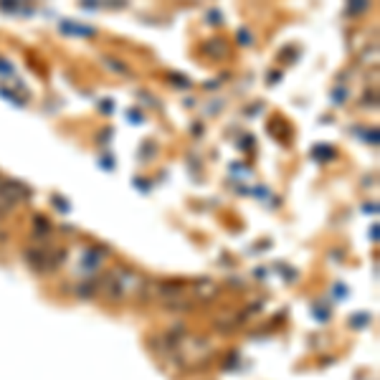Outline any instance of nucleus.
Wrapping results in <instances>:
<instances>
[{
  "mask_svg": "<svg viewBox=\"0 0 380 380\" xmlns=\"http://www.w3.org/2000/svg\"><path fill=\"white\" fill-rule=\"evenodd\" d=\"M23 258H26L33 269L46 271V269H56L58 261L64 258V251H53V249H46V246H31V249H26Z\"/></svg>",
  "mask_w": 380,
  "mask_h": 380,
  "instance_id": "1",
  "label": "nucleus"
},
{
  "mask_svg": "<svg viewBox=\"0 0 380 380\" xmlns=\"http://www.w3.org/2000/svg\"><path fill=\"white\" fill-rule=\"evenodd\" d=\"M28 198V188L15 181H0V216L13 211L20 200Z\"/></svg>",
  "mask_w": 380,
  "mask_h": 380,
  "instance_id": "2",
  "label": "nucleus"
},
{
  "mask_svg": "<svg viewBox=\"0 0 380 380\" xmlns=\"http://www.w3.org/2000/svg\"><path fill=\"white\" fill-rule=\"evenodd\" d=\"M193 291H195V294H198L200 296V299H208V296H213V294H216V287H213V284L211 282H203V284H198V287H193Z\"/></svg>",
  "mask_w": 380,
  "mask_h": 380,
  "instance_id": "3",
  "label": "nucleus"
},
{
  "mask_svg": "<svg viewBox=\"0 0 380 380\" xmlns=\"http://www.w3.org/2000/svg\"><path fill=\"white\" fill-rule=\"evenodd\" d=\"M0 228H3V216H0Z\"/></svg>",
  "mask_w": 380,
  "mask_h": 380,
  "instance_id": "4",
  "label": "nucleus"
}]
</instances>
